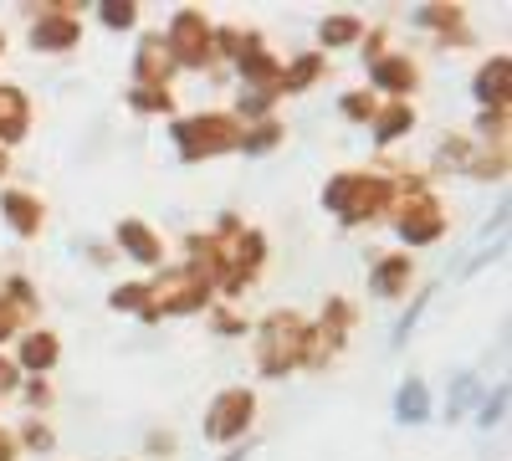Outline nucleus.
<instances>
[{
	"instance_id": "3",
	"label": "nucleus",
	"mask_w": 512,
	"mask_h": 461,
	"mask_svg": "<svg viewBox=\"0 0 512 461\" xmlns=\"http://www.w3.org/2000/svg\"><path fill=\"white\" fill-rule=\"evenodd\" d=\"M251 421V395L246 390H226L216 395V405H210V421H205V436L210 441H236Z\"/></svg>"
},
{
	"instance_id": "28",
	"label": "nucleus",
	"mask_w": 512,
	"mask_h": 461,
	"mask_svg": "<svg viewBox=\"0 0 512 461\" xmlns=\"http://www.w3.org/2000/svg\"><path fill=\"white\" fill-rule=\"evenodd\" d=\"M221 461H246V451H231V456H221Z\"/></svg>"
},
{
	"instance_id": "13",
	"label": "nucleus",
	"mask_w": 512,
	"mask_h": 461,
	"mask_svg": "<svg viewBox=\"0 0 512 461\" xmlns=\"http://www.w3.org/2000/svg\"><path fill=\"white\" fill-rule=\"evenodd\" d=\"M400 236L405 241H431V236H441V216L425 205V216H415V221H400Z\"/></svg>"
},
{
	"instance_id": "17",
	"label": "nucleus",
	"mask_w": 512,
	"mask_h": 461,
	"mask_svg": "<svg viewBox=\"0 0 512 461\" xmlns=\"http://www.w3.org/2000/svg\"><path fill=\"white\" fill-rule=\"evenodd\" d=\"M472 395H477V374H456V385H451V395H446V410L461 415L466 405H472Z\"/></svg>"
},
{
	"instance_id": "27",
	"label": "nucleus",
	"mask_w": 512,
	"mask_h": 461,
	"mask_svg": "<svg viewBox=\"0 0 512 461\" xmlns=\"http://www.w3.org/2000/svg\"><path fill=\"white\" fill-rule=\"evenodd\" d=\"M0 461H11V441L6 436H0Z\"/></svg>"
},
{
	"instance_id": "2",
	"label": "nucleus",
	"mask_w": 512,
	"mask_h": 461,
	"mask_svg": "<svg viewBox=\"0 0 512 461\" xmlns=\"http://www.w3.org/2000/svg\"><path fill=\"white\" fill-rule=\"evenodd\" d=\"M297 349H303V323H297V318H272L256 354H262V369L267 374H287V364L297 359Z\"/></svg>"
},
{
	"instance_id": "24",
	"label": "nucleus",
	"mask_w": 512,
	"mask_h": 461,
	"mask_svg": "<svg viewBox=\"0 0 512 461\" xmlns=\"http://www.w3.org/2000/svg\"><path fill=\"white\" fill-rule=\"evenodd\" d=\"M134 108H169V93H134Z\"/></svg>"
},
{
	"instance_id": "6",
	"label": "nucleus",
	"mask_w": 512,
	"mask_h": 461,
	"mask_svg": "<svg viewBox=\"0 0 512 461\" xmlns=\"http://www.w3.org/2000/svg\"><path fill=\"white\" fill-rule=\"evenodd\" d=\"M169 62H175V57H169V47H164L159 36H149L144 52H139V82H144V88H154V82L169 72Z\"/></svg>"
},
{
	"instance_id": "5",
	"label": "nucleus",
	"mask_w": 512,
	"mask_h": 461,
	"mask_svg": "<svg viewBox=\"0 0 512 461\" xmlns=\"http://www.w3.org/2000/svg\"><path fill=\"white\" fill-rule=\"evenodd\" d=\"M31 41H36V47H47V52H62V47H72V41H77V21L72 16H41L36 31H31Z\"/></svg>"
},
{
	"instance_id": "29",
	"label": "nucleus",
	"mask_w": 512,
	"mask_h": 461,
	"mask_svg": "<svg viewBox=\"0 0 512 461\" xmlns=\"http://www.w3.org/2000/svg\"><path fill=\"white\" fill-rule=\"evenodd\" d=\"M0 47H6V36H0Z\"/></svg>"
},
{
	"instance_id": "15",
	"label": "nucleus",
	"mask_w": 512,
	"mask_h": 461,
	"mask_svg": "<svg viewBox=\"0 0 512 461\" xmlns=\"http://www.w3.org/2000/svg\"><path fill=\"white\" fill-rule=\"evenodd\" d=\"M0 123H6V134H21L26 129V103L11 88H0Z\"/></svg>"
},
{
	"instance_id": "14",
	"label": "nucleus",
	"mask_w": 512,
	"mask_h": 461,
	"mask_svg": "<svg viewBox=\"0 0 512 461\" xmlns=\"http://www.w3.org/2000/svg\"><path fill=\"white\" fill-rule=\"evenodd\" d=\"M410 123H415V113H410L405 103H395V108H384V113H379V129H374V134H379V139H395V134L410 129Z\"/></svg>"
},
{
	"instance_id": "26",
	"label": "nucleus",
	"mask_w": 512,
	"mask_h": 461,
	"mask_svg": "<svg viewBox=\"0 0 512 461\" xmlns=\"http://www.w3.org/2000/svg\"><path fill=\"white\" fill-rule=\"evenodd\" d=\"M6 390H16V364L0 359V395H6Z\"/></svg>"
},
{
	"instance_id": "25",
	"label": "nucleus",
	"mask_w": 512,
	"mask_h": 461,
	"mask_svg": "<svg viewBox=\"0 0 512 461\" xmlns=\"http://www.w3.org/2000/svg\"><path fill=\"white\" fill-rule=\"evenodd\" d=\"M16 308H21V303H0V339L11 333V323H16Z\"/></svg>"
},
{
	"instance_id": "8",
	"label": "nucleus",
	"mask_w": 512,
	"mask_h": 461,
	"mask_svg": "<svg viewBox=\"0 0 512 461\" xmlns=\"http://www.w3.org/2000/svg\"><path fill=\"white\" fill-rule=\"evenodd\" d=\"M425 405H431L425 385H420V380H405V385H400V395H395V415L415 426V421H425Z\"/></svg>"
},
{
	"instance_id": "19",
	"label": "nucleus",
	"mask_w": 512,
	"mask_h": 461,
	"mask_svg": "<svg viewBox=\"0 0 512 461\" xmlns=\"http://www.w3.org/2000/svg\"><path fill=\"white\" fill-rule=\"evenodd\" d=\"M318 67H323L318 57H303V62H297V67L287 72V88H308V82L318 77Z\"/></svg>"
},
{
	"instance_id": "1",
	"label": "nucleus",
	"mask_w": 512,
	"mask_h": 461,
	"mask_svg": "<svg viewBox=\"0 0 512 461\" xmlns=\"http://www.w3.org/2000/svg\"><path fill=\"white\" fill-rule=\"evenodd\" d=\"M175 139H180V154H185V159L221 154V149H231V144H236L231 118H190V123H180V129H175Z\"/></svg>"
},
{
	"instance_id": "9",
	"label": "nucleus",
	"mask_w": 512,
	"mask_h": 461,
	"mask_svg": "<svg viewBox=\"0 0 512 461\" xmlns=\"http://www.w3.org/2000/svg\"><path fill=\"white\" fill-rule=\"evenodd\" d=\"M6 221H11V226H16L21 236H31V231L41 226V211H36V200H31V195H16V190H11V195H6Z\"/></svg>"
},
{
	"instance_id": "22",
	"label": "nucleus",
	"mask_w": 512,
	"mask_h": 461,
	"mask_svg": "<svg viewBox=\"0 0 512 461\" xmlns=\"http://www.w3.org/2000/svg\"><path fill=\"white\" fill-rule=\"evenodd\" d=\"M144 292H149V287H118V292H113V308H139Z\"/></svg>"
},
{
	"instance_id": "10",
	"label": "nucleus",
	"mask_w": 512,
	"mask_h": 461,
	"mask_svg": "<svg viewBox=\"0 0 512 461\" xmlns=\"http://www.w3.org/2000/svg\"><path fill=\"white\" fill-rule=\"evenodd\" d=\"M405 277H410V257H390V262H379V267H374V292H379V298H395Z\"/></svg>"
},
{
	"instance_id": "4",
	"label": "nucleus",
	"mask_w": 512,
	"mask_h": 461,
	"mask_svg": "<svg viewBox=\"0 0 512 461\" xmlns=\"http://www.w3.org/2000/svg\"><path fill=\"white\" fill-rule=\"evenodd\" d=\"M205 41H210V31H205V21L195 11L175 16V47H180L185 62H205Z\"/></svg>"
},
{
	"instance_id": "23",
	"label": "nucleus",
	"mask_w": 512,
	"mask_h": 461,
	"mask_svg": "<svg viewBox=\"0 0 512 461\" xmlns=\"http://www.w3.org/2000/svg\"><path fill=\"white\" fill-rule=\"evenodd\" d=\"M103 21H108V26H128V21H134V6H118V0H108Z\"/></svg>"
},
{
	"instance_id": "7",
	"label": "nucleus",
	"mask_w": 512,
	"mask_h": 461,
	"mask_svg": "<svg viewBox=\"0 0 512 461\" xmlns=\"http://www.w3.org/2000/svg\"><path fill=\"white\" fill-rule=\"evenodd\" d=\"M118 241H123L128 251H134L139 262H159V241H154V231H149V226L123 221V226H118Z\"/></svg>"
},
{
	"instance_id": "16",
	"label": "nucleus",
	"mask_w": 512,
	"mask_h": 461,
	"mask_svg": "<svg viewBox=\"0 0 512 461\" xmlns=\"http://www.w3.org/2000/svg\"><path fill=\"white\" fill-rule=\"evenodd\" d=\"M502 82H507V57H497L492 67H482V77H477V98H502Z\"/></svg>"
},
{
	"instance_id": "11",
	"label": "nucleus",
	"mask_w": 512,
	"mask_h": 461,
	"mask_svg": "<svg viewBox=\"0 0 512 461\" xmlns=\"http://www.w3.org/2000/svg\"><path fill=\"white\" fill-rule=\"evenodd\" d=\"M374 82H379V88H390V93H405L410 82H415V67L405 57H390V62L374 67Z\"/></svg>"
},
{
	"instance_id": "21",
	"label": "nucleus",
	"mask_w": 512,
	"mask_h": 461,
	"mask_svg": "<svg viewBox=\"0 0 512 461\" xmlns=\"http://www.w3.org/2000/svg\"><path fill=\"white\" fill-rule=\"evenodd\" d=\"M246 144V154H262V149H272L277 144V123H262V129H256L251 139H241Z\"/></svg>"
},
{
	"instance_id": "18",
	"label": "nucleus",
	"mask_w": 512,
	"mask_h": 461,
	"mask_svg": "<svg viewBox=\"0 0 512 461\" xmlns=\"http://www.w3.org/2000/svg\"><path fill=\"white\" fill-rule=\"evenodd\" d=\"M318 36H323V41H354V36H359V21H354V16H333V21H323Z\"/></svg>"
},
{
	"instance_id": "20",
	"label": "nucleus",
	"mask_w": 512,
	"mask_h": 461,
	"mask_svg": "<svg viewBox=\"0 0 512 461\" xmlns=\"http://www.w3.org/2000/svg\"><path fill=\"white\" fill-rule=\"evenodd\" d=\"M502 410H507V390L497 385V390H492V400L482 405V415H477V421H482V426H497V421H502Z\"/></svg>"
},
{
	"instance_id": "12",
	"label": "nucleus",
	"mask_w": 512,
	"mask_h": 461,
	"mask_svg": "<svg viewBox=\"0 0 512 461\" xmlns=\"http://www.w3.org/2000/svg\"><path fill=\"white\" fill-rule=\"evenodd\" d=\"M26 364L31 369H52L57 364V339H52V333H31V339H26Z\"/></svg>"
}]
</instances>
